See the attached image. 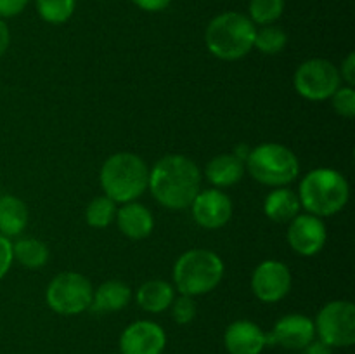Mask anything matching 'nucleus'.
Returning a JSON list of instances; mask_svg holds the SVG:
<instances>
[{
	"label": "nucleus",
	"instance_id": "nucleus-1",
	"mask_svg": "<svg viewBox=\"0 0 355 354\" xmlns=\"http://www.w3.org/2000/svg\"><path fill=\"white\" fill-rule=\"evenodd\" d=\"M148 187L159 205L168 210H184L201 191V170L187 156L166 155L149 170Z\"/></svg>",
	"mask_w": 355,
	"mask_h": 354
},
{
	"label": "nucleus",
	"instance_id": "nucleus-2",
	"mask_svg": "<svg viewBox=\"0 0 355 354\" xmlns=\"http://www.w3.org/2000/svg\"><path fill=\"white\" fill-rule=\"evenodd\" d=\"M302 207L315 217H331L343 210L350 198V187L345 176L335 169H314L300 180Z\"/></svg>",
	"mask_w": 355,
	"mask_h": 354
},
{
	"label": "nucleus",
	"instance_id": "nucleus-3",
	"mask_svg": "<svg viewBox=\"0 0 355 354\" xmlns=\"http://www.w3.org/2000/svg\"><path fill=\"white\" fill-rule=\"evenodd\" d=\"M101 187L114 203L135 201L149 183V169L141 156L134 153H114L101 167Z\"/></svg>",
	"mask_w": 355,
	"mask_h": 354
},
{
	"label": "nucleus",
	"instance_id": "nucleus-4",
	"mask_svg": "<svg viewBox=\"0 0 355 354\" xmlns=\"http://www.w3.org/2000/svg\"><path fill=\"white\" fill-rule=\"evenodd\" d=\"M257 26L241 12H222L208 23L205 31L207 47L222 61H238L253 49Z\"/></svg>",
	"mask_w": 355,
	"mask_h": 354
},
{
	"label": "nucleus",
	"instance_id": "nucleus-5",
	"mask_svg": "<svg viewBox=\"0 0 355 354\" xmlns=\"http://www.w3.org/2000/svg\"><path fill=\"white\" fill-rule=\"evenodd\" d=\"M224 262L215 252L193 248L173 264V283L182 295H205L215 290L224 278Z\"/></svg>",
	"mask_w": 355,
	"mask_h": 354
},
{
	"label": "nucleus",
	"instance_id": "nucleus-6",
	"mask_svg": "<svg viewBox=\"0 0 355 354\" xmlns=\"http://www.w3.org/2000/svg\"><path fill=\"white\" fill-rule=\"evenodd\" d=\"M250 176L263 186L283 187L293 183L300 174V162L297 155L277 142H263L250 149L245 160Z\"/></svg>",
	"mask_w": 355,
	"mask_h": 354
},
{
	"label": "nucleus",
	"instance_id": "nucleus-7",
	"mask_svg": "<svg viewBox=\"0 0 355 354\" xmlns=\"http://www.w3.org/2000/svg\"><path fill=\"white\" fill-rule=\"evenodd\" d=\"M94 288L83 274L75 271L59 273L45 290V302L61 316H76L90 309Z\"/></svg>",
	"mask_w": 355,
	"mask_h": 354
},
{
	"label": "nucleus",
	"instance_id": "nucleus-8",
	"mask_svg": "<svg viewBox=\"0 0 355 354\" xmlns=\"http://www.w3.org/2000/svg\"><path fill=\"white\" fill-rule=\"evenodd\" d=\"M315 335L326 346L350 347L355 344V305L350 301H331L322 305L314 321Z\"/></svg>",
	"mask_w": 355,
	"mask_h": 354
},
{
	"label": "nucleus",
	"instance_id": "nucleus-9",
	"mask_svg": "<svg viewBox=\"0 0 355 354\" xmlns=\"http://www.w3.org/2000/svg\"><path fill=\"white\" fill-rule=\"evenodd\" d=\"M295 90L307 101L331 99L342 87L340 69L328 59H309L302 62L293 75Z\"/></svg>",
	"mask_w": 355,
	"mask_h": 354
},
{
	"label": "nucleus",
	"instance_id": "nucleus-10",
	"mask_svg": "<svg viewBox=\"0 0 355 354\" xmlns=\"http://www.w3.org/2000/svg\"><path fill=\"white\" fill-rule=\"evenodd\" d=\"M291 290L290 267L281 260H263L252 274V292L263 304L283 301Z\"/></svg>",
	"mask_w": 355,
	"mask_h": 354
},
{
	"label": "nucleus",
	"instance_id": "nucleus-11",
	"mask_svg": "<svg viewBox=\"0 0 355 354\" xmlns=\"http://www.w3.org/2000/svg\"><path fill=\"white\" fill-rule=\"evenodd\" d=\"M286 238L298 255L312 257L324 248L328 242V229L321 217L312 214H298L290 221Z\"/></svg>",
	"mask_w": 355,
	"mask_h": 354
},
{
	"label": "nucleus",
	"instance_id": "nucleus-12",
	"mask_svg": "<svg viewBox=\"0 0 355 354\" xmlns=\"http://www.w3.org/2000/svg\"><path fill=\"white\" fill-rule=\"evenodd\" d=\"M166 333L162 325L149 319L130 323L120 335L121 354H163Z\"/></svg>",
	"mask_w": 355,
	"mask_h": 354
},
{
	"label": "nucleus",
	"instance_id": "nucleus-13",
	"mask_svg": "<svg viewBox=\"0 0 355 354\" xmlns=\"http://www.w3.org/2000/svg\"><path fill=\"white\" fill-rule=\"evenodd\" d=\"M191 212L196 224L201 228H224L232 217V200L218 187L203 189L196 194L191 203Z\"/></svg>",
	"mask_w": 355,
	"mask_h": 354
},
{
	"label": "nucleus",
	"instance_id": "nucleus-14",
	"mask_svg": "<svg viewBox=\"0 0 355 354\" xmlns=\"http://www.w3.org/2000/svg\"><path fill=\"white\" fill-rule=\"evenodd\" d=\"M314 339V321L305 314L283 316L276 321L272 332L266 333L267 346H281L291 351H302Z\"/></svg>",
	"mask_w": 355,
	"mask_h": 354
},
{
	"label": "nucleus",
	"instance_id": "nucleus-15",
	"mask_svg": "<svg viewBox=\"0 0 355 354\" xmlns=\"http://www.w3.org/2000/svg\"><path fill=\"white\" fill-rule=\"evenodd\" d=\"M224 346L229 354H262L267 347L266 332L250 319H238L225 328Z\"/></svg>",
	"mask_w": 355,
	"mask_h": 354
},
{
	"label": "nucleus",
	"instance_id": "nucleus-16",
	"mask_svg": "<svg viewBox=\"0 0 355 354\" xmlns=\"http://www.w3.org/2000/svg\"><path fill=\"white\" fill-rule=\"evenodd\" d=\"M118 228L127 238L130 239H144L155 229V219H153L151 210L137 201H128L123 203L116 210Z\"/></svg>",
	"mask_w": 355,
	"mask_h": 354
},
{
	"label": "nucleus",
	"instance_id": "nucleus-17",
	"mask_svg": "<svg viewBox=\"0 0 355 354\" xmlns=\"http://www.w3.org/2000/svg\"><path fill=\"white\" fill-rule=\"evenodd\" d=\"M243 174H245V162L239 160L234 153L215 156L205 167V176L215 187L234 186L241 180Z\"/></svg>",
	"mask_w": 355,
	"mask_h": 354
},
{
	"label": "nucleus",
	"instance_id": "nucleus-18",
	"mask_svg": "<svg viewBox=\"0 0 355 354\" xmlns=\"http://www.w3.org/2000/svg\"><path fill=\"white\" fill-rule=\"evenodd\" d=\"M132 290L127 283L120 280L104 281L94 290L90 309L96 312H116L128 305Z\"/></svg>",
	"mask_w": 355,
	"mask_h": 354
},
{
	"label": "nucleus",
	"instance_id": "nucleus-19",
	"mask_svg": "<svg viewBox=\"0 0 355 354\" xmlns=\"http://www.w3.org/2000/svg\"><path fill=\"white\" fill-rule=\"evenodd\" d=\"M173 298H175V288L168 281L163 280L146 281L135 294L139 307L144 309L146 312H153V314L166 311L172 305Z\"/></svg>",
	"mask_w": 355,
	"mask_h": 354
},
{
	"label": "nucleus",
	"instance_id": "nucleus-20",
	"mask_svg": "<svg viewBox=\"0 0 355 354\" xmlns=\"http://www.w3.org/2000/svg\"><path fill=\"white\" fill-rule=\"evenodd\" d=\"M300 208L302 205L298 200V194L284 186L270 191L263 201V212H266L267 217L274 222H279V224L290 222L291 219L297 217L300 214Z\"/></svg>",
	"mask_w": 355,
	"mask_h": 354
},
{
	"label": "nucleus",
	"instance_id": "nucleus-21",
	"mask_svg": "<svg viewBox=\"0 0 355 354\" xmlns=\"http://www.w3.org/2000/svg\"><path fill=\"white\" fill-rule=\"evenodd\" d=\"M28 226V208L21 198L14 194L0 196V235L17 236Z\"/></svg>",
	"mask_w": 355,
	"mask_h": 354
},
{
	"label": "nucleus",
	"instance_id": "nucleus-22",
	"mask_svg": "<svg viewBox=\"0 0 355 354\" xmlns=\"http://www.w3.org/2000/svg\"><path fill=\"white\" fill-rule=\"evenodd\" d=\"M14 260L28 269H40L49 260V248L37 238H23L12 243Z\"/></svg>",
	"mask_w": 355,
	"mask_h": 354
},
{
	"label": "nucleus",
	"instance_id": "nucleus-23",
	"mask_svg": "<svg viewBox=\"0 0 355 354\" xmlns=\"http://www.w3.org/2000/svg\"><path fill=\"white\" fill-rule=\"evenodd\" d=\"M118 203H114L111 198H107L106 194L103 196H97L87 205V210H85V219H87V224L90 228H106L110 226L111 222L114 221L116 217V207Z\"/></svg>",
	"mask_w": 355,
	"mask_h": 354
},
{
	"label": "nucleus",
	"instance_id": "nucleus-24",
	"mask_svg": "<svg viewBox=\"0 0 355 354\" xmlns=\"http://www.w3.org/2000/svg\"><path fill=\"white\" fill-rule=\"evenodd\" d=\"M288 44V35L284 33L283 28L274 26V24H266L260 30H257L255 33V42H253V47L259 49L262 54L266 56H274L279 54Z\"/></svg>",
	"mask_w": 355,
	"mask_h": 354
},
{
	"label": "nucleus",
	"instance_id": "nucleus-25",
	"mask_svg": "<svg viewBox=\"0 0 355 354\" xmlns=\"http://www.w3.org/2000/svg\"><path fill=\"white\" fill-rule=\"evenodd\" d=\"M76 0H37V10L49 24H62L73 16Z\"/></svg>",
	"mask_w": 355,
	"mask_h": 354
},
{
	"label": "nucleus",
	"instance_id": "nucleus-26",
	"mask_svg": "<svg viewBox=\"0 0 355 354\" xmlns=\"http://www.w3.org/2000/svg\"><path fill=\"white\" fill-rule=\"evenodd\" d=\"M250 19L253 24H272L283 16L284 0H250Z\"/></svg>",
	"mask_w": 355,
	"mask_h": 354
},
{
	"label": "nucleus",
	"instance_id": "nucleus-27",
	"mask_svg": "<svg viewBox=\"0 0 355 354\" xmlns=\"http://www.w3.org/2000/svg\"><path fill=\"white\" fill-rule=\"evenodd\" d=\"M333 108L336 113L343 118H354L355 117V89L350 85L340 87L335 94L331 96Z\"/></svg>",
	"mask_w": 355,
	"mask_h": 354
},
{
	"label": "nucleus",
	"instance_id": "nucleus-28",
	"mask_svg": "<svg viewBox=\"0 0 355 354\" xmlns=\"http://www.w3.org/2000/svg\"><path fill=\"white\" fill-rule=\"evenodd\" d=\"M170 307H172L173 321L179 323V325H187V323H191L196 318V302L189 295H180V297L173 298Z\"/></svg>",
	"mask_w": 355,
	"mask_h": 354
},
{
	"label": "nucleus",
	"instance_id": "nucleus-29",
	"mask_svg": "<svg viewBox=\"0 0 355 354\" xmlns=\"http://www.w3.org/2000/svg\"><path fill=\"white\" fill-rule=\"evenodd\" d=\"M12 262H14L12 242H10L7 236L0 235V280L6 278V274L9 273Z\"/></svg>",
	"mask_w": 355,
	"mask_h": 354
},
{
	"label": "nucleus",
	"instance_id": "nucleus-30",
	"mask_svg": "<svg viewBox=\"0 0 355 354\" xmlns=\"http://www.w3.org/2000/svg\"><path fill=\"white\" fill-rule=\"evenodd\" d=\"M28 6V0H0V19L14 17L23 12Z\"/></svg>",
	"mask_w": 355,
	"mask_h": 354
},
{
	"label": "nucleus",
	"instance_id": "nucleus-31",
	"mask_svg": "<svg viewBox=\"0 0 355 354\" xmlns=\"http://www.w3.org/2000/svg\"><path fill=\"white\" fill-rule=\"evenodd\" d=\"M340 76L347 82V85L354 87L355 85V54L350 52L345 58V61L342 62V69H340Z\"/></svg>",
	"mask_w": 355,
	"mask_h": 354
},
{
	"label": "nucleus",
	"instance_id": "nucleus-32",
	"mask_svg": "<svg viewBox=\"0 0 355 354\" xmlns=\"http://www.w3.org/2000/svg\"><path fill=\"white\" fill-rule=\"evenodd\" d=\"M132 2L146 12H159V10H165L172 3V0H132Z\"/></svg>",
	"mask_w": 355,
	"mask_h": 354
},
{
	"label": "nucleus",
	"instance_id": "nucleus-33",
	"mask_svg": "<svg viewBox=\"0 0 355 354\" xmlns=\"http://www.w3.org/2000/svg\"><path fill=\"white\" fill-rule=\"evenodd\" d=\"M304 354H333L331 347L326 346L324 342H321V340H312L311 344H307V346L304 347Z\"/></svg>",
	"mask_w": 355,
	"mask_h": 354
},
{
	"label": "nucleus",
	"instance_id": "nucleus-34",
	"mask_svg": "<svg viewBox=\"0 0 355 354\" xmlns=\"http://www.w3.org/2000/svg\"><path fill=\"white\" fill-rule=\"evenodd\" d=\"M10 44V31L9 26L6 24V21L0 19V58L7 52Z\"/></svg>",
	"mask_w": 355,
	"mask_h": 354
}]
</instances>
